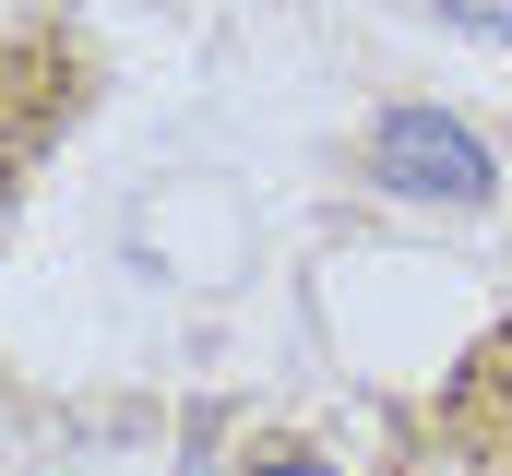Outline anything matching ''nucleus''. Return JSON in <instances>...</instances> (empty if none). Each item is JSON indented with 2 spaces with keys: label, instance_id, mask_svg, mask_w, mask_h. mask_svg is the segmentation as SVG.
<instances>
[{
  "label": "nucleus",
  "instance_id": "obj_1",
  "mask_svg": "<svg viewBox=\"0 0 512 476\" xmlns=\"http://www.w3.org/2000/svg\"><path fill=\"white\" fill-rule=\"evenodd\" d=\"M370 167H382V191H405V203H489V191H501V155H489L453 108H429V96L382 108Z\"/></svg>",
  "mask_w": 512,
  "mask_h": 476
},
{
  "label": "nucleus",
  "instance_id": "obj_2",
  "mask_svg": "<svg viewBox=\"0 0 512 476\" xmlns=\"http://www.w3.org/2000/svg\"><path fill=\"white\" fill-rule=\"evenodd\" d=\"M441 24H465V36H501V48H512V0H441Z\"/></svg>",
  "mask_w": 512,
  "mask_h": 476
},
{
  "label": "nucleus",
  "instance_id": "obj_3",
  "mask_svg": "<svg viewBox=\"0 0 512 476\" xmlns=\"http://www.w3.org/2000/svg\"><path fill=\"white\" fill-rule=\"evenodd\" d=\"M251 476H334V465H322V453H262Z\"/></svg>",
  "mask_w": 512,
  "mask_h": 476
}]
</instances>
